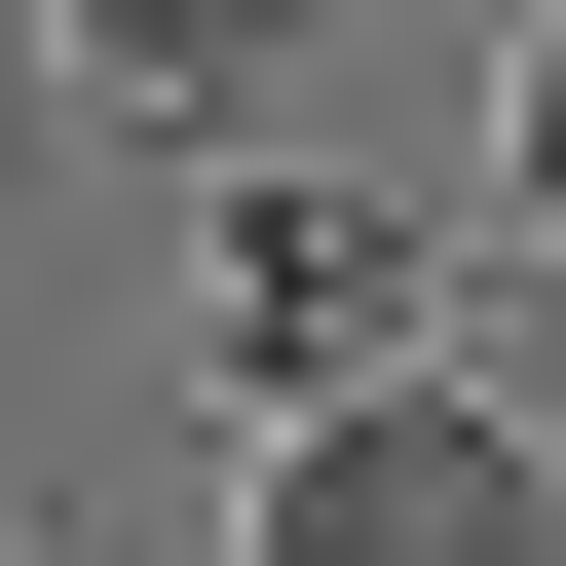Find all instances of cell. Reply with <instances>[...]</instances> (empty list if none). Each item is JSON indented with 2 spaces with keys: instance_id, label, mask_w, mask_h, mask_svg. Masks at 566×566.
I'll use <instances>...</instances> for the list:
<instances>
[{
  "instance_id": "6da1fadb",
  "label": "cell",
  "mask_w": 566,
  "mask_h": 566,
  "mask_svg": "<svg viewBox=\"0 0 566 566\" xmlns=\"http://www.w3.org/2000/svg\"><path fill=\"white\" fill-rule=\"evenodd\" d=\"M264 566H566V453L453 378H340V416H264Z\"/></svg>"
},
{
  "instance_id": "7a4b0ae2",
  "label": "cell",
  "mask_w": 566,
  "mask_h": 566,
  "mask_svg": "<svg viewBox=\"0 0 566 566\" xmlns=\"http://www.w3.org/2000/svg\"><path fill=\"white\" fill-rule=\"evenodd\" d=\"M189 264H227V378H264V416H340V378H416V227H378V189H227Z\"/></svg>"
},
{
  "instance_id": "3957f363",
  "label": "cell",
  "mask_w": 566,
  "mask_h": 566,
  "mask_svg": "<svg viewBox=\"0 0 566 566\" xmlns=\"http://www.w3.org/2000/svg\"><path fill=\"white\" fill-rule=\"evenodd\" d=\"M39 39H76L114 114H264V76H303V39H340V0H39Z\"/></svg>"
},
{
  "instance_id": "277c9868",
  "label": "cell",
  "mask_w": 566,
  "mask_h": 566,
  "mask_svg": "<svg viewBox=\"0 0 566 566\" xmlns=\"http://www.w3.org/2000/svg\"><path fill=\"white\" fill-rule=\"evenodd\" d=\"M528 227H566V39H528Z\"/></svg>"
}]
</instances>
